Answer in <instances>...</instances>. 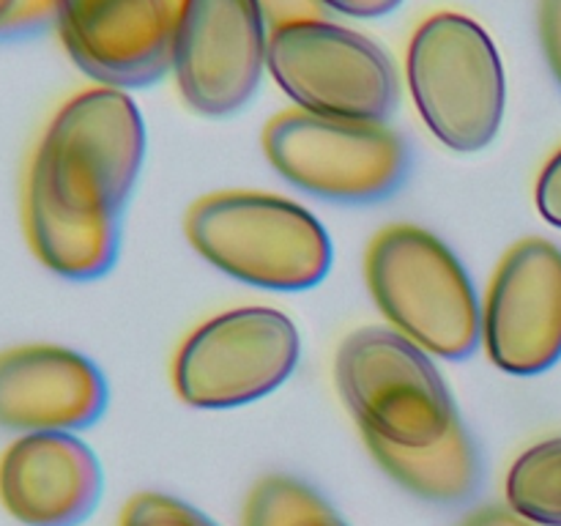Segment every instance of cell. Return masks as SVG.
Returning <instances> with one entry per match:
<instances>
[{"label": "cell", "mask_w": 561, "mask_h": 526, "mask_svg": "<svg viewBox=\"0 0 561 526\" xmlns=\"http://www.w3.org/2000/svg\"><path fill=\"white\" fill-rule=\"evenodd\" d=\"M118 526H217L208 515L168 493H137L121 513Z\"/></svg>", "instance_id": "e0dca14e"}, {"label": "cell", "mask_w": 561, "mask_h": 526, "mask_svg": "<svg viewBox=\"0 0 561 526\" xmlns=\"http://www.w3.org/2000/svg\"><path fill=\"white\" fill-rule=\"evenodd\" d=\"M334 513L332 504L307 482L288 474H272L255 482L244 502L241 526H305Z\"/></svg>", "instance_id": "2e32d148"}, {"label": "cell", "mask_w": 561, "mask_h": 526, "mask_svg": "<svg viewBox=\"0 0 561 526\" xmlns=\"http://www.w3.org/2000/svg\"><path fill=\"white\" fill-rule=\"evenodd\" d=\"M192 250L252 288L307 290L332 268V239L312 211L268 192H214L186 211Z\"/></svg>", "instance_id": "7a4b0ae2"}, {"label": "cell", "mask_w": 561, "mask_h": 526, "mask_svg": "<svg viewBox=\"0 0 561 526\" xmlns=\"http://www.w3.org/2000/svg\"><path fill=\"white\" fill-rule=\"evenodd\" d=\"M55 22L53 0H0V38L25 36Z\"/></svg>", "instance_id": "ac0fdd59"}, {"label": "cell", "mask_w": 561, "mask_h": 526, "mask_svg": "<svg viewBox=\"0 0 561 526\" xmlns=\"http://www.w3.org/2000/svg\"><path fill=\"white\" fill-rule=\"evenodd\" d=\"M507 507L537 526H561V436L515 458L504 482Z\"/></svg>", "instance_id": "9a60e30c"}, {"label": "cell", "mask_w": 561, "mask_h": 526, "mask_svg": "<svg viewBox=\"0 0 561 526\" xmlns=\"http://www.w3.org/2000/svg\"><path fill=\"white\" fill-rule=\"evenodd\" d=\"M535 203L548 225L561 228V148L548 159L540 179H537Z\"/></svg>", "instance_id": "ffe728a7"}, {"label": "cell", "mask_w": 561, "mask_h": 526, "mask_svg": "<svg viewBox=\"0 0 561 526\" xmlns=\"http://www.w3.org/2000/svg\"><path fill=\"white\" fill-rule=\"evenodd\" d=\"M268 33L255 0H181L170 69L190 110L225 118L247 107L266 71Z\"/></svg>", "instance_id": "9c48e42d"}, {"label": "cell", "mask_w": 561, "mask_h": 526, "mask_svg": "<svg viewBox=\"0 0 561 526\" xmlns=\"http://www.w3.org/2000/svg\"><path fill=\"white\" fill-rule=\"evenodd\" d=\"M102 488V464L75 433H20L0 453V507L22 526H80Z\"/></svg>", "instance_id": "4fadbf2b"}, {"label": "cell", "mask_w": 561, "mask_h": 526, "mask_svg": "<svg viewBox=\"0 0 561 526\" xmlns=\"http://www.w3.org/2000/svg\"><path fill=\"white\" fill-rule=\"evenodd\" d=\"M365 447L376 464L414 496L433 504H460L477 493L482 482V460L463 422L431 447H398L378 436H367Z\"/></svg>", "instance_id": "5bb4252c"}, {"label": "cell", "mask_w": 561, "mask_h": 526, "mask_svg": "<svg viewBox=\"0 0 561 526\" xmlns=\"http://www.w3.org/2000/svg\"><path fill=\"white\" fill-rule=\"evenodd\" d=\"M301 356L296 323L274 307L219 312L181 343L175 395L192 409H236L283 387Z\"/></svg>", "instance_id": "ba28073f"}, {"label": "cell", "mask_w": 561, "mask_h": 526, "mask_svg": "<svg viewBox=\"0 0 561 526\" xmlns=\"http://www.w3.org/2000/svg\"><path fill=\"white\" fill-rule=\"evenodd\" d=\"M266 69L296 107L321 118L387 124L400 102L387 49L332 20L274 27Z\"/></svg>", "instance_id": "8992f818"}, {"label": "cell", "mask_w": 561, "mask_h": 526, "mask_svg": "<svg viewBox=\"0 0 561 526\" xmlns=\"http://www.w3.org/2000/svg\"><path fill=\"white\" fill-rule=\"evenodd\" d=\"M305 526H348V524H345L337 513H329V515H323V518L310 521V524H305Z\"/></svg>", "instance_id": "cb8c5ba5"}, {"label": "cell", "mask_w": 561, "mask_h": 526, "mask_svg": "<svg viewBox=\"0 0 561 526\" xmlns=\"http://www.w3.org/2000/svg\"><path fill=\"white\" fill-rule=\"evenodd\" d=\"M272 168L296 190L334 203H376L403 186L411 153L387 124L290 110L263 129Z\"/></svg>", "instance_id": "52a82bcc"}, {"label": "cell", "mask_w": 561, "mask_h": 526, "mask_svg": "<svg viewBox=\"0 0 561 526\" xmlns=\"http://www.w3.org/2000/svg\"><path fill=\"white\" fill-rule=\"evenodd\" d=\"M334 381L359 431L398 447H431L460 420L436 362L398 329L351 332L337 348Z\"/></svg>", "instance_id": "5b68a950"}, {"label": "cell", "mask_w": 561, "mask_h": 526, "mask_svg": "<svg viewBox=\"0 0 561 526\" xmlns=\"http://www.w3.org/2000/svg\"><path fill=\"white\" fill-rule=\"evenodd\" d=\"M482 345L499 370L537 376L561 359V250L524 239L504 252L482 301Z\"/></svg>", "instance_id": "30bf717a"}, {"label": "cell", "mask_w": 561, "mask_h": 526, "mask_svg": "<svg viewBox=\"0 0 561 526\" xmlns=\"http://www.w3.org/2000/svg\"><path fill=\"white\" fill-rule=\"evenodd\" d=\"M460 526H537L531 521H526L524 515H518L515 510L502 507V504H488V507L474 510L469 518H463Z\"/></svg>", "instance_id": "603a6c76"}, {"label": "cell", "mask_w": 561, "mask_h": 526, "mask_svg": "<svg viewBox=\"0 0 561 526\" xmlns=\"http://www.w3.org/2000/svg\"><path fill=\"white\" fill-rule=\"evenodd\" d=\"M142 159L146 124L129 91L88 88L55 110L22 184V225L44 268L80 283L113 268Z\"/></svg>", "instance_id": "6da1fadb"}, {"label": "cell", "mask_w": 561, "mask_h": 526, "mask_svg": "<svg viewBox=\"0 0 561 526\" xmlns=\"http://www.w3.org/2000/svg\"><path fill=\"white\" fill-rule=\"evenodd\" d=\"M323 9L337 11V14L356 16V20H376L398 11L405 0H318Z\"/></svg>", "instance_id": "7402d4cb"}, {"label": "cell", "mask_w": 561, "mask_h": 526, "mask_svg": "<svg viewBox=\"0 0 561 526\" xmlns=\"http://www.w3.org/2000/svg\"><path fill=\"white\" fill-rule=\"evenodd\" d=\"M255 3L266 16L268 31L301 20H329V9H323L318 0H255Z\"/></svg>", "instance_id": "44dd1931"}, {"label": "cell", "mask_w": 561, "mask_h": 526, "mask_svg": "<svg viewBox=\"0 0 561 526\" xmlns=\"http://www.w3.org/2000/svg\"><path fill=\"white\" fill-rule=\"evenodd\" d=\"M416 113L455 153H477L496 140L507 107L502 55L485 27L458 11L420 22L405 53Z\"/></svg>", "instance_id": "277c9868"}, {"label": "cell", "mask_w": 561, "mask_h": 526, "mask_svg": "<svg viewBox=\"0 0 561 526\" xmlns=\"http://www.w3.org/2000/svg\"><path fill=\"white\" fill-rule=\"evenodd\" d=\"M373 301L403 338L458 362L482 343V305L460 258L431 230L389 225L367 247Z\"/></svg>", "instance_id": "3957f363"}, {"label": "cell", "mask_w": 561, "mask_h": 526, "mask_svg": "<svg viewBox=\"0 0 561 526\" xmlns=\"http://www.w3.org/2000/svg\"><path fill=\"white\" fill-rule=\"evenodd\" d=\"M107 409V381L85 354L27 343L0 351V431L75 433Z\"/></svg>", "instance_id": "7c38bea8"}, {"label": "cell", "mask_w": 561, "mask_h": 526, "mask_svg": "<svg viewBox=\"0 0 561 526\" xmlns=\"http://www.w3.org/2000/svg\"><path fill=\"white\" fill-rule=\"evenodd\" d=\"M537 33L548 60V69L561 85V0H540L537 3Z\"/></svg>", "instance_id": "d6986e66"}, {"label": "cell", "mask_w": 561, "mask_h": 526, "mask_svg": "<svg viewBox=\"0 0 561 526\" xmlns=\"http://www.w3.org/2000/svg\"><path fill=\"white\" fill-rule=\"evenodd\" d=\"M181 0H53L55 27L77 69L107 88H148L173 66Z\"/></svg>", "instance_id": "8fae6325"}]
</instances>
